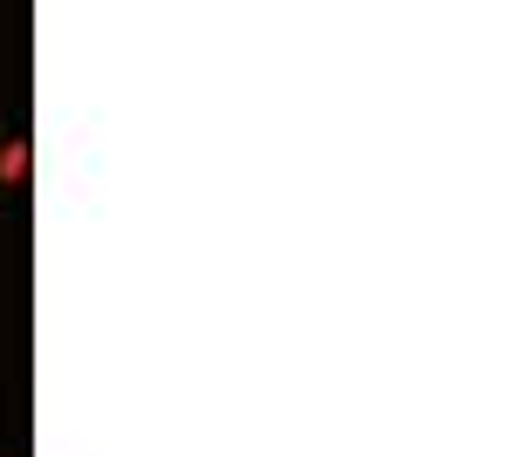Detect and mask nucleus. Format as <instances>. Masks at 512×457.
Instances as JSON below:
<instances>
[{
  "mask_svg": "<svg viewBox=\"0 0 512 457\" xmlns=\"http://www.w3.org/2000/svg\"><path fill=\"white\" fill-rule=\"evenodd\" d=\"M28 164H35L28 137H7V144H0V185H21V178H28Z\"/></svg>",
  "mask_w": 512,
  "mask_h": 457,
  "instance_id": "1",
  "label": "nucleus"
}]
</instances>
